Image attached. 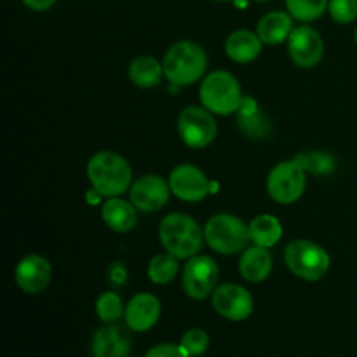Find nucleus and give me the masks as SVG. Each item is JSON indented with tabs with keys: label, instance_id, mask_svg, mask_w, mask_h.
<instances>
[{
	"label": "nucleus",
	"instance_id": "nucleus-27",
	"mask_svg": "<svg viewBox=\"0 0 357 357\" xmlns=\"http://www.w3.org/2000/svg\"><path fill=\"white\" fill-rule=\"evenodd\" d=\"M296 162L303 167L305 171L312 174H328L335 169V160L331 159L328 153L323 152H309V153H298L295 157Z\"/></svg>",
	"mask_w": 357,
	"mask_h": 357
},
{
	"label": "nucleus",
	"instance_id": "nucleus-11",
	"mask_svg": "<svg viewBox=\"0 0 357 357\" xmlns=\"http://www.w3.org/2000/svg\"><path fill=\"white\" fill-rule=\"evenodd\" d=\"M216 312L229 321H244L253 314V296L246 288L234 282L220 284L211 295Z\"/></svg>",
	"mask_w": 357,
	"mask_h": 357
},
{
	"label": "nucleus",
	"instance_id": "nucleus-34",
	"mask_svg": "<svg viewBox=\"0 0 357 357\" xmlns=\"http://www.w3.org/2000/svg\"><path fill=\"white\" fill-rule=\"evenodd\" d=\"M354 40H356V44H357V26H356V31H354Z\"/></svg>",
	"mask_w": 357,
	"mask_h": 357
},
{
	"label": "nucleus",
	"instance_id": "nucleus-2",
	"mask_svg": "<svg viewBox=\"0 0 357 357\" xmlns=\"http://www.w3.org/2000/svg\"><path fill=\"white\" fill-rule=\"evenodd\" d=\"M87 178L94 190L103 197H121L131 185L132 171L128 160L119 153L105 150L94 153L87 162Z\"/></svg>",
	"mask_w": 357,
	"mask_h": 357
},
{
	"label": "nucleus",
	"instance_id": "nucleus-22",
	"mask_svg": "<svg viewBox=\"0 0 357 357\" xmlns=\"http://www.w3.org/2000/svg\"><path fill=\"white\" fill-rule=\"evenodd\" d=\"M164 75V66L152 56H138L129 65V79L142 89L159 86Z\"/></svg>",
	"mask_w": 357,
	"mask_h": 357
},
{
	"label": "nucleus",
	"instance_id": "nucleus-29",
	"mask_svg": "<svg viewBox=\"0 0 357 357\" xmlns=\"http://www.w3.org/2000/svg\"><path fill=\"white\" fill-rule=\"evenodd\" d=\"M328 13L337 23H352L357 17V0H330Z\"/></svg>",
	"mask_w": 357,
	"mask_h": 357
},
{
	"label": "nucleus",
	"instance_id": "nucleus-4",
	"mask_svg": "<svg viewBox=\"0 0 357 357\" xmlns=\"http://www.w3.org/2000/svg\"><path fill=\"white\" fill-rule=\"evenodd\" d=\"M202 107L216 115H232L239 110L243 93L236 77L230 72L216 70L204 77L199 89Z\"/></svg>",
	"mask_w": 357,
	"mask_h": 357
},
{
	"label": "nucleus",
	"instance_id": "nucleus-24",
	"mask_svg": "<svg viewBox=\"0 0 357 357\" xmlns=\"http://www.w3.org/2000/svg\"><path fill=\"white\" fill-rule=\"evenodd\" d=\"M178 272H180L178 258L169 253L155 255L149 264V279L153 284H167L176 278Z\"/></svg>",
	"mask_w": 357,
	"mask_h": 357
},
{
	"label": "nucleus",
	"instance_id": "nucleus-36",
	"mask_svg": "<svg viewBox=\"0 0 357 357\" xmlns=\"http://www.w3.org/2000/svg\"><path fill=\"white\" fill-rule=\"evenodd\" d=\"M216 2H229V0H216Z\"/></svg>",
	"mask_w": 357,
	"mask_h": 357
},
{
	"label": "nucleus",
	"instance_id": "nucleus-33",
	"mask_svg": "<svg viewBox=\"0 0 357 357\" xmlns=\"http://www.w3.org/2000/svg\"><path fill=\"white\" fill-rule=\"evenodd\" d=\"M101 197H103V195H101L100 192H98V190H94V188H91V190L87 192V194H86V201L89 202L91 206L98 204V202H100V199H101Z\"/></svg>",
	"mask_w": 357,
	"mask_h": 357
},
{
	"label": "nucleus",
	"instance_id": "nucleus-8",
	"mask_svg": "<svg viewBox=\"0 0 357 357\" xmlns=\"http://www.w3.org/2000/svg\"><path fill=\"white\" fill-rule=\"evenodd\" d=\"M216 121L204 107H187L178 117V135L190 149H206L216 138Z\"/></svg>",
	"mask_w": 357,
	"mask_h": 357
},
{
	"label": "nucleus",
	"instance_id": "nucleus-15",
	"mask_svg": "<svg viewBox=\"0 0 357 357\" xmlns=\"http://www.w3.org/2000/svg\"><path fill=\"white\" fill-rule=\"evenodd\" d=\"M51 264L44 257H38V255L24 257L16 265V271H14L16 284L20 286L21 291L28 293V295H37V293L44 291L49 282H51Z\"/></svg>",
	"mask_w": 357,
	"mask_h": 357
},
{
	"label": "nucleus",
	"instance_id": "nucleus-35",
	"mask_svg": "<svg viewBox=\"0 0 357 357\" xmlns=\"http://www.w3.org/2000/svg\"><path fill=\"white\" fill-rule=\"evenodd\" d=\"M255 2H268V0H255Z\"/></svg>",
	"mask_w": 357,
	"mask_h": 357
},
{
	"label": "nucleus",
	"instance_id": "nucleus-13",
	"mask_svg": "<svg viewBox=\"0 0 357 357\" xmlns=\"http://www.w3.org/2000/svg\"><path fill=\"white\" fill-rule=\"evenodd\" d=\"M173 194L169 181L164 180L159 174H145L132 183L129 197L136 206V209L143 213H153L162 209Z\"/></svg>",
	"mask_w": 357,
	"mask_h": 357
},
{
	"label": "nucleus",
	"instance_id": "nucleus-5",
	"mask_svg": "<svg viewBox=\"0 0 357 357\" xmlns=\"http://www.w3.org/2000/svg\"><path fill=\"white\" fill-rule=\"evenodd\" d=\"M204 241L220 255H236L248 248L250 227L234 215H215L204 227Z\"/></svg>",
	"mask_w": 357,
	"mask_h": 357
},
{
	"label": "nucleus",
	"instance_id": "nucleus-25",
	"mask_svg": "<svg viewBox=\"0 0 357 357\" xmlns=\"http://www.w3.org/2000/svg\"><path fill=\"white\" fill-rule=\"evenodd\" d=\"M328 2L330 0H286V7L293 20L310 23L323 16L328 9Z\"/></svg>",
	"mask_w": 357,
	"mask_h": 357
},
{
	"label": "nucleus",
	"instance_id": "nucleus-28",
	"mask_svg": "<svg viewBox=\"0 0 357 357\" xmlns=\"http://www.w3.org/2000/svg\"><path fill=\"white\" fill-rule=\"evenodd\" d=\"M180 345L188 352L190 357H199L208 351L209 335L204 330H201V328H194V330H188L181 337Z\"/></svg>",
	"mask_w": 357,
	"mask_h": 357
},
{
	"label": "nucleus",
	"instance_id": "nucleus-30",
	"mask_svg": "<svg viewBox=\"0 0 357 357\" xmlns=\"http://www.w3.org/2000/svg\"><path fill=\"white\" fill-rule=\"evenodd\" d=\"M107 279L112 288H122V286L128 284V268H126V265L122 261H112L108 265Z\"/></svg>",
	"mask_w": 357,
	"mask_h": 357
},
{
	"label": "nucleus",
	"instance_id": "nucleus-6",
	"mask_svg": "<svg viewBox=\"0 0 357 357\" xmlns=\"http://www.w3.org/2000/svg\"><path fill=\"white\" fill-rule=\"evenodd\" d=\"M284 261L293 275L303 281H319L330 271V255L312 241H293L284 250Z\"/></svg>",
	"mask_w": 357,
	"mask_h": 357
},
{
	"label": "nucleus",
	"instance_id": "nucleus-23",
	"mask_svg": "<svg viewBox=\"0 0 357 357\" xmlns=\"http://www.w3.org/2000/svg\"><path fill=\"white\" fill-rule=\"evenodd\" d=\"M248 227H250V239L255 246L272 248L282 237V225L274 215L257 216Z\"/></svg>",
	"mask_w": 357,
	"mask_h": 357
},
{
	"label": "nucleus",
	"instance_id": "nucleus-31",
	"mask_svg": "<svg viewBox=\"0 0 357 357\" xmlns=\"http://www.w3.org/2000/svg\"><path fill=\"white\" fill-rule=\"evenodd\" d=\"M145 357H190L181 345L176 344H160L150 349Z\"/></svg>",
	"mask_w": 357,
	"mask_h": 357
},
{
	"label": "nucleus",
	"instance_id": "nucleus-32",
	"mask_svg": "<svg viewBox=\"0 0 357 357\" xmlns=\"http://www.w3.org/2000/svg\"><path fill=\"white\" fill-rule=\"evenodd\" d=\"M21 2H23L28 9L42 13V10L51 9V7L56 3V0H21Z\"/></svg>",
	"mask_w": 357,
	"mask_h": 357
},
{
	"label": "nucleus",
	"instance_id": "nucleus-7",
	"mask_svg": "<svg viewBox=\"0 0 357 357\" xmlns=\"http://www.w3.org/2000/svg\"><path fill=\"white\" fill-rule=\"evenodd\" d=\"M307 171L293 160L275 164L267 178V192L279 204H293L303 195L307 187Z\"/></svg>",
	"mask_w": 357,
	"mask_h": 357
},
{
	"label": "nucleus",
	"instance_id": "nucleus-26",
	"mask_svg": "<svg viewBox=\"0 0 357 357\" xmlns=\"http://www.w3.org/2000/svg\"><path fill=\"white\" fill-rule=\"evenodd\" d=\"M96 314L103 323H117L126 314L124 302L115 291H105L96 300Z\"/></svg>",
	"mask_w": 357,
	"mask_h": 357
},
{
	"label": "nucleus",
	"instance_id": "nucleus-12",
	"mask_svg": "<svg viewBox=\"0 0 357 357\" xmlns=\"http://www.w3.org/2000/svg\"><path fill=\"white\" fill-rule=\"evenodd\" d=\"M167 181H169L171 192L185 202H199L208 197L211 192L208 176L192 164H180L174 167Z\"/></svg>",
	"mask_w": 357,
	"mask_h": 357
},
{
	"label": "nucleus",
	"instance_id": "nucleus-1",
	"mask_svg": "<svg viewBox=\"0 0 357 357\" xmlns=\"http://www.w3.org/2000/svg\"><path fill=\"white\" fill-rule=\"evenodd\" d=\"M159 239L166 253L178 260H188L202 250L204 230L192 216L185 213H171L164 216L159 225Z\"/></svg>",
	"mask_w": 357,
	"mask_h": 357
},
{
	"label": "nucleus",
	"instance_id": "nucleus-9",
	"mask_svg": "<svg viewBox=\"0 0 357 357\" xmlns=\"http://www.w3.org/2000/svg\"><path fill=\"white\" fill-rule=\"evenodd\" d=\"M218 265L209 257H192L181 272V284L192 300H206L218 288Z\"/></svg>",
	"mask_w": 357,
	"mask_h": 357
},
{
	"label": "nucleus",
	"instance_id": "nucleus-16",
	"mask_svg": "<svg viewBox=\"0 0 357 357\" xmlns=\"http://www.w3.org/2000/svg\"><path fill=\"white\" fill-rule=\"evenodd\" d=\"M126 326L131 331L145 333L152 330L160 317V302L152 293H138L126 305Z\"/></svg>",
	"mask_w": 357,
	"mask_h": 357
},
{
	"label": "nucleus",
	"instance_id": "nucleus-3",
	"mask_svg": "<svg viewBox=\"0 0 357 357\" xmlns=\"http://www.w3.org/2000/svg\"><path fill=\"white\" fill-rule=\"evenodd\" d=\"M164 75L174 86H190L197 82L206 72L208 56L199 44L181 40L171 45L164 56Z\"/></svg>",
	"mask_w": 357,
	"mask_h": 357
},
{
	"label": "nucleus",
	"instance_id": "nucleus-20",
	"mask_svg": "<svg viewBox=\"0 0 357 357\" xmlns=\"http://www.w3.org/2000/svg\"><path fill=\"white\" fill-rule=\"evenodd\" d=\"M261 45L257 33L250 30H237L229 35L225 42V52L232 61L236 63H251L260 56Z\"/></svg>",
	"mask_w": 357,
	"mask_h": 357
},
{
	"label": "nucleus",
	"instance_id": "nucleus-10",
	"mask_svg": "<svg viewBox=\"0 0 357 357\" xmlns=\"http://www.w3.org/2000/svg\"><path fill=\"white\" fill-rule=\"evenodd\" d=\"M288 54L298 68H314L323 59V38L312 26L300 24L288 37Z\"/></svg>",
	"mask_w": 357,
	"mask_h": 357
},
{
	"label": "nucleus",
	"instance_id": "nucleus-14",
	"mask_svg": "<svg viewBox=\"0 0 357 357\" xmlns=\"http://www.w3.org/2000/svg\"><path fill=\"white\" fill-rule=\"evenodd\" d=\"M132 349V338L128 326L107 323L94 333L91 342L93 357H129Z\"/></svg>",
	"mask_w": 357,
	"mask_h": 357
},
{
	"label": "nucleus",
	"instance_id": "nucleus-17",
	"mask_svg": "<svg viewBox=\"0 0 357 357\" xmlns=\"http://www.w3.org/2000/svg\"><path fill=\"white\" fill-rule=\"evenodd\" d=\"M138 209L132 202L124 201L121 197L107 199V202L101 208V218L107 223L108 229L114 232L126 234L131 232L138 223Z\"/></svg>",
	"mask_w": 357,
	"mask_h": 357
},
{
	"label": "nucleus",
	"instance_id": "nucleus-18",
	"mask_svg": "<svg viewBox=\"0 0 357 357\" xmlns=\"http://www.w3.org/2000/svg\"><path fill=\"white\" fill-rule=\"evenodd\" d=\"M237 114V126L241 131L250 138H265L271 132V122L268 117L260 110L253 98L244 96L241 101Z\"/></svg>",
	"mask_w": 357,
	"mask_h": 357
},
{
	"label": "nucleus",
	"instance_id": "nucleus-21",
	"mask_svg": "<svg viewBox=\"0 0 357 357\" xmlns=\"http://www.w3.org/2000/svg\"><path fill=\"white\" fill-rule=\"evenodd\" d=\"M239 272L246 281L261 282L271 275L272 257L268 248L255 246L246 248L239 260Z\"/></svg>",
	"mask_w": 357,
	"mask_h": 357
},
{
	"label": "nucleus",
	"instance_id": "nucleus-19",
	"mask_svg": "<svg viewBox=\"0 0 357 357\" xmlns=\"http://www.w3.org/2000/svg\"><path fill=\"white\" fill-rule=\"evenodd\" d=\"M293 31V17L289 13L274 10L258 21L257 35L267 45H278L288 40Z\"/></svg>",
	"mask_w": 357,
	"mask_h": 357
}]
</instances>
